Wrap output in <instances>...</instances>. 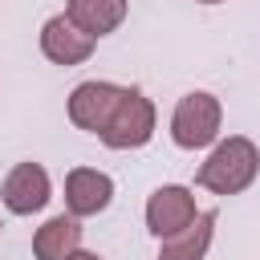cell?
I'll list each match as a JSON object with an SVG mask.
<instances>
[{"instance_id":"obj_4","label":"cell","mask_w":260,"mask_h":260,"mask_svg":"<svg viewBox=\"0 0 260 260\" xmlns=\"http://www.w3.org/2000/svg\"><path fill=\"white\" fill-rule=\"evenodd\" d=\"M199 203H195V191L187 183H162L146 195V207H142V219H146V232L154 240H167L175 232H183L187 223L199 219Z\"/></svg>"},{"instance_id":"obj_12","label":"cell","mask_w":260,"mask_h":260,"mask_svg":"<svg viewBox=\"0 0 260 260\" xmlns=\"http://www.w3.org/2000/svg\"><path fill=\"white\" fill-rule=\"evenodd\" d=\"M69 260H106V256H102V252H89V248H77Z\"/></svg>"},{"instance_id":"obj_11","label":"cell","mask_w":260,"mask_h":260,"mask_svg":"<svg viewBox=\"0 0 260 260\" xmlns=\"http://www.w3.org/2000/svg\"><path fill=\"white\" fill-rule=\"evenodd\" d=\"M65 12L89 32V37H110L122 28L126 12H130V0H65Z\"/></svg>"},{"instance_id":"obj_5","label":"cell","mask_w":260,"mask_h":260,"mask_svg":"<svg viewBox=\"0 0 260 260\" xmlns=\"http://www.w3.org/2000/svg\"><path fill=\"white\" fill-rule=\"evenodd\" d=\"M122 89H126V85L106 81V77L77 81V85L69 89V98H65L69 122H73L77 130H85V134H102L106 122H110V114H114V106L122 102Z\"/></svg>"},{"instance_id":"obj_8","label":"cell","mask_w":260,"mask_h":260,"mask_svg":"<svg viewBox=\"0 0 260 260\" xmlns=\"http://www.w3.org/2000/svg\"><path fill=\"white\" fill-rule=\"evenodd\" d=\"M114 179L98 167H73L65 175V211L77 215V219H89V215H102L110 203H114Z\"/></svg>"},{"instance_id":"obj_10","label":"cell","mask_w":260,"mask_h":260,"mask_svg":"<svg viewBox=\"0 0 260 260\" xmlns=\"http://www.w3.org/2000/svg\"><path fill=\"white\" fill-rule=\"evenodd\" d=\"M215 223H219L215 211H199L195 223H187L183 232L158 240V256L154 260H207V252L215 244Z\"/></svg>"},{"instance_id":"obj_13","label":"cell","mask_w":260,"mask_h":260,"mask_svg":"<svg viewBox=\"0 0 260 260\" xmlns=\"http://www.w3.org/2000/svg\"><path fill=\"white\" fill-rule=\"evenodd\" d=\"M195 4H223V0H195Z\"/></svg>"},{"instance_id":"obj_1","label":"cell","mask_w":260,"mask_h":260,"mask_svg":"<svg viewBox=\"0 0 260 260\" xmlns=\"http://www.w3.org/2000/svg\"><path fill=\"white\" fill-rule=\"evenodd\" d=\"M256 175H260V146L248 134H228L207 150V158L195 171V183L228 199V195H244L256 183Z\"/></svg>"},{"instance_id":"obj_3","label":"cell","mask_w":260,"mask_h":260,"mask_svg":"<svg viewBox=\"0 0 260 260\" xmlns=\"http://www.w3.org/2000/svg\"><path fill=\"white\" fill-rule=\"evenodd\" d=\"M154 130H158V110H154V102H150L138 85H126V89H122V102L114 106V114H110V122H106V130H102L98 138H102V146H110V150H142V146L154 138Z\"/></svg>"},{"instance_id":"obj_6","label":"cell","mask_w":260,"mask_h":260,"mask_svg":"<svg viewBox=\"0 0 260 260\" xmlns=\"http://www.w3.org/2000/svg\"><path fill=\"white\" fill-rule=\"evenodd\" d=\"M53 199V179L41 162L24 158V162H12L4 183H0V203L8 207V215H37L45 211Z\"/></svg>"},{"instance_id":"obj_7","label":"cell","mask_w":260,"mask_h":260,"mask_svg":"<svg viewBox=\"0 0 260 260\" xmlns=\"http://www.w3.org/2000/svg\"><path fill=\"white\" fill-rule=\"evenodd\" d=\"M41 53L49 65H61V69H73V65H85L98 49V37H89L69 12H57L41 24Z\"/></svg>"},{"instance_id":"obj_9","label":"cell","mask_w":260,"mask_h":260,"mask_svg":"<svg viewBox=\"0 0 260 260\" xmlns=\"http://www.w3.org/2000/svg\"><path fill=\"white\" fill-rule=\"evenodd\" d=\"M81 219L61 211V215H49L37 232H32V260H69L77 248H81Z\"/></svg>"},{"instance_id":"obj_2","label":"cell","mask_w":260,"mask_h":260,"mask_svg":"<svg viewBox=\"0 0 260 260\" xmlns=\"http://www.w3.org/2000/svg\"><path fill=\"white\" fill-rule=\"evenodd\" d=\"M223 102L211 89H191L171 110V142L179 150H211L223 134Z\"/></svg>"}]
</instances>
